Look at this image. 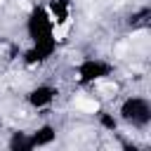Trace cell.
<instances>
[{
    "mask_svg": "<svg viewBox=\"0 0 151 151\" xmlns=\"http://www.w3.org/2000/svg\"><path fill=\"white\" fill-rule=\"evenodd\" d=\"M24 38L26 47L19 54L24 68H42L59 54V38L54 31V21L45 7V2H33L24 14Z\"/></svg>",
    "mask_w": 151,
    "mask_h": 151,
    "instance_id": "1",
    "label": "cell"
},
{
    "mask_svg": "<svg viewBox=\"0 0 151 151\" xmlns=\"http://www.w3.org/2000/svg\"><path fill=\"white\" fill-rule=\"evenodd\" d=\"M116 116L120 120V127L142 134L151 127V99L144 92H130L118 101Z\"/></svg>",
    "mask_w": 151,
    "mask_h": 151,
    "instance_id": "2",
    "label": "cell"
},
{
    "mask_svg": "<svg viewBox=\"0 0 151 151\" xmlns=\"http://www.w3.org/2000/svg\"><path fill=\"white\" fill-rule=\"evenodd\" d=\"M71 76H73V83L80 90H92L94 85H99L109 78H116V64L106 57L87 54V57H80L73 64Z\"/></svg>",
    "mask_w": 151,
    "mask_h": 151,
    "instance_id": "3",
    "label": "cell"
},
{
    "mask_svg": "<svg viewBox=\"0 0 151 151\" xmlns=\"http://www.w3.org/2000/svg\"><path fill=\"white\" fill-rule=\"evenodd\" d=\"M61 97V87L52 80H38L24 92V104L33 113H50Z\"/></svg>",
    "mask_w": 151,
    "mask_h": 151,
    "instance_id": "4",
    "label": "cell"
},
{
    "mask_svg": "<svg viewBox=\"0 0 151 151\" xmlns=\"http://www.w3.org/2000/svg\"><path fill=\"white\" fill-rule=\"evenodd\" d=\"M45 7L54 21V31H57L59 42H64L66 33L71 28V21H73V2L71 0H45Z\"/></svg>",
    "mask_w": 151,
    "mask_h": 151,
    "instance_id": "5",
    "label": "cell"
},
{
    "mask_svg": "<svg viewBox=\"0 0 151 151\" xmlns=\"http://www.w3.org/2000/svg\"><path fill=\"white\" fill-rule=\"evenodd\" d=\"M31 134V151H38V149H50L57 144L59 139V127L52 123V120H40L35 127L28 130Z\"/></svg>",
    "mask_w": 151,
    "mask_h": 151,
    "instance_id": "6",
    "label": "cell"
},
{
    "mask_svg": "<svg viewBox=\"0 0 151 151\" xmlns=\"http://www.w3.org/2000/svg\"><path fill=\"white\" fill-rule=\"evenodd\" d=\"M94 123L101 132L106 134H120V120L116 116V111H109V109H94Z\"/></svg>",
    "mask_w": 151,
    "mask_h": 151,
    "instance_id": "7",
    "label": "cell"
},
{
    "mask_svg": "<svg viewBox=\"0 0 151 151\" xmlns=\"http://www.w3.org/2000/svg\"><path fill=\"white\" fill-rule=\"evenodd\" d=\"M5 146L9 151H31V134H28V130L26 127H17V130L7 132Z\"/></svg>",
    "mask_w": 151,
    "mask_h": 151,
    "instance_id": "8",
    "label": "cell"
},
{
    "mask_svg": "<svg viewBox=\"0 0 151 151\" xmlns=\"http://www.w3.org/2000/svg\"><path fill=\"white\" fill-rule=\"evenodd\" d=\"M149 19H151V9H149V5H142V7H137L127 14V28L130 31H142V28L149 26Z\"/></svg>",
    "mask_w": 151,
    "mask_h": 151,
    "instance_id": "9",
    "label": "cell"
},
{
    "mask_svg": "<svg viewBox=\"0 0 151 151\" xmlns=\"http://www.w3.org/2000/svg\"><path fill=\"white\" fill-rule=\"evenodd\" d=\"M0 2H2V0H0Z\"/></svg>",
    "mask_w": 151,
    "mask_h": 151,
    "instance_id": "10",
    "label": "cell"
}]
</instances>
